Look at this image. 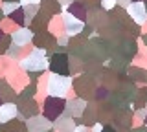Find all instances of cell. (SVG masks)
Instances as JSON below:
<instances>
[{
	"label": "cell",
	"instance_id": "obj_1",
	"mask_svg": "<svg viewBox=\"0 0 147 132\" xmlns=\"http://www.w3.org/2000/svg\"><path fill=\"white\" fill-rule=\"evenodd\" d=\"M103 132H112V130H110V129H105V130H103Z\"/></svg>",
	"mask_w": 147,
	"mask_h": 132
}]
</instances>
